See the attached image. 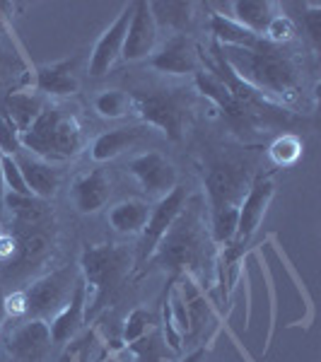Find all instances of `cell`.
<instances>
[{"instance_id": "obj_34", "label": "cell", "mask_w": 321, "mask_h": 362, "mask_svg": "<svg viewBox=\"0 0 321 362\" xmlns=\"http://www.w3.org/2000/svg\"><path fill=\"white\" fill-rule=\"evenodd\" d=\"M22 153V133L17 131V126L0 112V155L15 157Z\"/></svg>"}, {"instance_id": "obj_15", "label": "cell", "mask_w": 321, "mask_h": 362, "mask_svg": "<svg viewBox=\"0 0 321 362\" xmlns=\"http://www.w3.org/2000/svg\"><path fill=\"white\" fill-rule=\"evenodd\" d=\"M46 225H37V227H17L15 237H17V251L10 261V273H29L32 268H37L39 264H44L49 259L51 249H54V239H51V232L46 230Z\"/></svg>"}, {"instance_id": "obj_23", "label": "cell", "mask_w": 321, "mask_h": 362, "mask_svg": "<svg viewBox=\"0 0 321 362\" xmlns=\"http://www.w3.org/2000/svg\"><path fill=\"white\" fill-rule=\"evenodd\" d=\"M116 358H119V362H174L179 355L169 350L165 338H162L160 326H157L150 334L140 336L138 341L121 348Z\"/></svg>"}, {"instance_id": "obj_25", "label": "cell", "mask_w": 321, "mask_h": 362, "mask_svg": "<svg viewBox=\"0 0 321 362\" xmlns=\"http://www.w3.org/2000/svg\"><path fill=\"white\" fill-rule=\"evenodd\" d=\"M3 206L10 210L15 220V227H37L46 225L51 218L49 201H42L37 196H20V194H3Z\"/></svg>"}, {"instance_id": "obj_22", "label": "cell", "mask_w": 321, "mask_h": 362, "mask_svg": "<svg viewBox=\"0 0 321 362\" xmlns=\"http://www.w3.org/2000/svg\"><path fill=\"white\" fill-rule=\"evenodd\" d=\"M194 83L198 87V92H201L203 97H208L230 121H242V124L244 121H249L247 114L239 109V104L235 102L232 92L227 90V85L223 83V78H220L218 73H213L210 68L201 66V70L194 75Z\"/></svg>"}, {"instance_id": "obj_37", "label": "cell", "mask_w": 321, "mask_h": 362, "mask_svg": "<svg viewBox=\"0 0 321 362\" xmlns=\"http://www.w3.org/2000/svg\"><path fill=\"white\" fill-rule=\"evenodd\" d=\"M5 293H3V288H0V334H3V324H5Z\"/></svg>"}, {"instance_id": "obj_30", "label": "cell", "mask_w": 321, "mask_h": 362, "mask_svg": "<svg viewBox=\"0 0 321 362\" xmlns=\"http://www.w3.org/2000/svg\"><path fill=\"white\" fill-rule=\"evenodd\" d=\"M95 112L102 116V119H109V121L126 119L128 114H133L131 92H124V90H102L95 97Z\"/></svg>"}, {"instance_id": "obj_19", "label": "cell", "mask_w": 321, "mask_h": 362, "mask_svg": "<svg viewBox=\"0 0 321 362\" xmlns=\"http://www.w3.org/2000/svg\"><path fill=\"white\" fill-rule=\"evenodd\" d=\"M15 162H17V167H20L22 177H25L29 194L42 198V201H49V198L56 196L58 186H61V172H58L56 165L29 155L27 150L17 153Z\"/></svg>"}, {"instance_id": "obj_39", "label": "cell", "mask_w": 321, "mask_h": 362, "mask_svg": "<svg viewBox=\"0 0 321 362\" xmlns=\"http://www.w3.org/2000/svg\"><path fill=\"white\" fill-rule=\"evenodd\" d=\"M5 235V227H3V223H0V237H3Z\"/></svg>"}, {"instance_id": "obj_27", "label": "cell", "mask_w": 321, "mask_h": 362, "mask_svg": "<svg viewBox=\"0 0 321 362\" xmlns=\"http://www.w3.org/2000/svg\"><path fill=\"white\" fill-rule=\"evenodd\" d=\"M150 203L131 198V201H121L109 210V225L119 235H140L145 223L150 218Z\"/></svg>"}, {"instance_id": "obj_4", "label": "cell", "mask_w": 321, "mask_h": 362, "mask_svg": "<svg viewBox=\"0 0 321 362\" xmlns=\"http://www.w3.org/2000/svg\"><path fill=\"white\" fill-rule=\"evenodd\" d=\"M87 140L78 116L58 104H44L29 131L22 133V150L51 165L68 162L85 150Z\"/></svg>"}, {"instance_id": "obj_20", "label": "cell", "mask_w": 321, "mask_h": 362, "mask_svg": "<svg viewBox=\"0 0 321 362\" xmlns=\"http://www.w3.org/2000/svg\"><path fill=\"white\" fill-rule=\"evenodd\" d=\"M145 131H148L145 126H121V128H114V131L99 133L90 145L92 160H95L97 165L116 160V157L124 155L126 150L136 148L138 140L145 136Z\"/></svg>"}, {"instance_id": "obj_36", "label": "cell", "mask_w": 321, "mask_h": 362, "mask_svg": "<svg viewBox=\"0 0 321 362\" xmlns=\"http://www.w3.org/2000/svg\"><path fill=\"white\" fill-rule=\"evenodd\" d=\"M206 355H208V348L206 346H198L194 348L191 353L182 355V358H177L174 362H206Z\"/></svg>"}, {"instance_id": "obj_12", "label": "cell", "mask_w": 321, "mask_h": 362, "mask_svg": "<svg viewBox=\"0 0 321 362\" xmlns=\"http://www.w3.org/2000/svg\"><path fill=\"white\" fill-rule=\"evenodd\" d=\"M131 15H133V3H126L112 25L99 34V39L90 51V61H87V73H90L92 78H104V75L114 68V63L121 58V49H124V39L128 32Z\"/></svg>"}, {"instance_id": "obj_7", "label": "cell", "mask_w": 321, "mask_h": 362, "mask_svg": "<svg viewBox=\"0 0 321 362\" xmlns=\"http://www.w3.org/2000/svg\"><path fill=\"white\" fill-rule=\"evenodd\" d=\"M249 189V172L242 162H215L208 167L206 174V203L208 215L230 213L239 210L244 191Z\"/></svg>"}, {"instance_id": "obj_9", "label": "cell", "mask_w": 321, "mask_h": 362, "mask_svg": "<svg viewBox=\"0 0 321 362\" xmlns=\"http://www.w3.org/2000/svg\"><path fill=\"white\" fill-rule=\"evenodd\" d=\"M273 196H276V181H273L271 174L266 177H256L252 184H249L247 194H244L242 203H239V215H237V232L235 239L230 244L235 247H247L249 239L256 235V230L261 227L266 218V210L271 206Z\"/></svg>"}, {"instance_id": "obj_38", "label": "cell", "mask_w": 321, "mask_h": 362, "mask_svg": "<svg viewBox=\"0 0 321 362\" xmlns=\"http://www.w3.org/2000/svg\"><path fill=\"white\" fill-rule=\"evenodd\" d=\"M102 362H119V358H116V355H109V358H104Z\"/></svg>"}, {"instance_id": "obj_21", "label": "cell", "mask_w": 321, "mask_h": 362, "mask_svg": "<svg viewBox=\"0 0 321 362\" xmlns=\"http://www.w3.org/2000/svg\"><path fill=\"white\" fill-rule=\"evenodd\" d=\"M44 109V99L37 92L29 90H5L0 95V112L8 116L10 121L17 126V131L25 133L29 126L37 121V116Z\"/></svg>"}, {"instance_id": "obj_28", "label": "cell", "mask_w": 321, "mask_h": 362, "mask_svg": "<svg viewBox=\"0 0 321 362\" xmlns=\"http://www.w3.org/2000/svg\"><path fill=\"white\" fill-rule=\"evenodd\" d=\"M157 29L167 27L174 34H186V27L194 20V3H150Z\"/></svg>"}, {"instance_id": "obj_29", "label": "cell", "mask_w": 321, "mask_h": 362, "mask_svg": "<svg viewBox=\"0 0 321 362\" xmlns=\"http://www.w3.org/2000/svg\"><path fill=\"white\" fill-rule=\"evenodd\" d=\"M157 326H160V319H157V314L153 309L136 307L124 321H121V348L133 341H138L140 336L150 334V331L157 329Z\"/></svg>"}, {"instance_id": "obj_6", "label": "cell", "mask_w": 321, "mask_h": 362, "mask_svg": "<svg viewBox=\"0 0 321 362\" xmlns=\"http://www.w3.org/2000/svg\"><path fill=\"white\" fill-rule=\"evenodd\" d=\"M75 280H78V268L63 266L58 271H51L49 276L34 280L29 288L20 290L22 307H25V317L22 319L51 321L68 302V297L75 288Z\"/></svg>"}, {"instance_id": "obj_32", "label": "cell", "mask_w": 321, "mask_h": 362, "mask_svg": "<svg viewBox=\"0 0 321 362\" xmlns=\"http://www.w3.org/2000/svg\"><path fill=\"white\" fill-rule=\"evenodd\" d=\"M0 181H3V189L10 194H20V196H32L25 184L20 167H17L15 157L10 155H0Z\"/></svg>"}, {"instance_id": "obj_33", "label": "cell", "mask_w": 321, "mask_h": 362, "mask_svg": "<svg viewBox=\"0 0 321 362\" xmlns=\"http://www.w3.org/2000/svg\"><path fill=\"white\" fill-rule=\"evenodd\" d=\"M295 34H297V27H295L293 17L285 15V13H278L271 20V25H268L264 39H266L268 44H273V46H283V44H288V42H293Z\"/></svg>"}, {"instance_id": "obj_17", "label": "cell", "mask_w": 321, "mask_h": 362, "mask_svg": "<svg viewBox=\"0 0 321 362\" xmlns=\"http://www.w3.org/2000/svg\"><path fill=\"white\" fill-rule=\"evenodd\" d=\"M78 63L80 58H66L58 63H46V66L34 68V87L42 95L49 97H70L80 90L78 78Z\"/></svg>"}, {"instance_id": "obj_26", "label": "cell", "mask_w": 321, "mask_h": 362, "mask_svg": "<svg viewBox=\"0 0 321 362\" xmlns=\"http://www.w3.org/2000/svg\"><path fill=\"white\" fill-rule=\"evenodd\" d=\"M210 34H213L215 44L225 46V49H254L261 42L256 34L244 29L230 15L220 13H210Z\"/></svg>"}, {"instance_id": "obj_8", "label": "cell", "mask_w": 321, "mask_h": 362, "mask_svg": "<svg viewBox=\"0 0 321 362\" xmlns=\"http://www.w3.org/2000/svg\"><path fill=\"white\" fill-rule=\"evenodd\" d=\"M186 201H189V191H186L184 186H177V189H172L167 196H162L160 201L150 208V218H148V223H145L143 232H140L136 271L150 259V256H153V251L157 249L160 239L167 235V230L174 225V220L182 215Z\"/></svg>"}, {"instance_id": "obj_10", "label": "cell", "mask_w": 321, "mask_h": 362, "mask_svg": "<svg viewBox=\"0 0 321 362\" xmlns=\"http://www.w3.org/2000/svg\"><path fill=\"white\" fill-rule=\"evenodd\" d=\"M128 174L138 181V186L143 189L145 196L157 198V201L179 186V172L157 150H148V153H140L133 157L128 162Z\"/></svg>"}, {"instance_id": "obj_16", "label": "cell", "mask_w": 321, "mask_h": 362, "mask_svg": "<svg viewBox=\"0 0 321 362\" xmlns=\"http://www.w3.org/2000/svg\"><path fill=\"white\" fill-rule=\"evenodd\" d=\"M70 198L80 215H92L102 210L112 198V181L102 167H95L90 172L75 177L70 184Z\"/></svg>"}, {"instance_id": "obj_18", "label": "cell", "mask_w": 321, "mask_h": 362, "mask_svg": "<svg viewBox=\"0 0 321 362\" xmlns=\"http://www.w3.org/2000/svg\"><path fill=\"white\" fill-rule=\"evenodd\" d=\"M85 305H87V290H85L83 278H80V273H78V280H75V288H73V293H70L68 302L61 307V312L49 321L51 341L63 346V343H68L70 338H75L83 331V326L87 324Z\"/></svg>"}, {"instance_id": "obj_31", "label": "cell", "mask_w": 321, "mask_h": 362, "mask_svg": "<svg viewBox=\"0 0 321 362\" xmlns=\"http://www.w3.org/2000/svg\"><path fill=\"white\" fill-rule=\"evenodd\" d=\"M302 150H305V143H302L300 136H295V133H283V136H278L271 143L268 155H271L276 167H293L302 157Z\"/></svg>"}, {"instance_id": "obj_5", "label": "cell", "mask_w": 321, "mask_h": 362, "mask_svg": "<svg viewBox=\"0 0 321 362\" xmlns=\"http://www.w3.org/2000/svg\"><path fill=\"white\" fill-rule=\"evenodd\" d=\"M133 114L145 126H153L162 131L172 143H179L184 138L186 128V102L184 90H138L131 92Z\"/></svg>"}, {"instance_id": "obj_1", "label": "cell", "mask_w": 321, "mask_h": 362, "mask_svg": "<svg viewBox=\"0 0 321 362\" xmlns=\"http://www.w3.org/2000/svg\"><path fill=\"white\" fill-rule=\"evenodd\" d=\"M218 247L210 237L208 203L206 196H189L174 225L160 239L157 249L136 271V276H148L150 271H167L172 278L189 276L203 290L215 285V266H218Z\"/></svg>"}, {"instance_id": "obj_11", "label": "cell", "mask_w": 321, "mask_h": 362, "mask_svg": "<svg viewBox=\"0 0 321 362\" xmlns=\"http://www.w3.org/2000/svg\"><path fill=\"white\" fill-rule=\"evenodd\" d=\"M157 37H160V29H157L150 3L148 0H136L124 39V49H121V58L128 63L150 58L157 49Z\"/></svg>"}, {"instance_id": "obj_35", "label": "cell", "mask_w": 321, "mask_h": 362, "mask_svg": "<svg viewBox=\"0 0 321 362\" xmlns=\"http://www.w3.org/2000/svg\"><path fill=\"white\" fill-rule=\"evenodd\" d=\"M17 251V237L13 235V232H5L3 237H0V261H13Z\"/></svg>"}, {"instance_id": "obj_24", "label": "cell", "mask_w": 321, "mask_h": 362, "mask_svg": "<svg viewBox=\"0 0 321 362\" xmlns=\"http://www.w3.org/2000/svg\"><path fill=\"white\" fill-rule=\"evenodd\" d=\"M230 17L239 22L244 29H249L259 39H264L271 20L278 15V5L271 0H235L230 5Z\"/></svg>"}, {"instance_id": "obj_14", "label": "cell", "mask_w": 321, "mask_h": 362, "mask_svg": "<svg viewBox=\"0 0 321 362\" xmlns=\"http://www.w3.org/2000/svg\"><path fill=\"white\" fill-rule=\"evenodd\" d=\"M148 63L153 70L165 75H196L203 66V58L186 34H172L160 49H155Z\"/></svg>"}, {"instance_id": "obj_3", "label": "cell", "mask_w": 321, "mask_h": 362, "mask_svg": "<svg viewBox=\"0 0 321 362\" xmlns=\"http://www.w3.org/2000/svg\"><path fill=\"white\" fill-rule=\"evenodd\" d=\"M133 271H136V254L126 244H85L83 254H80L78 273L87 290V321L97 319L104 312L107 302L112 300L114 293Z\"/></svg>"}, {"instance_id": "obj_2", "label": "cell", "mask_w": 321, "mask_h": 362, "mask_svg": "<svg viewBox=\"0 0 321 362\" xmlns=\"http://www.w3.org/2000/svg\"><path fill=\"white\" fill-rule=\"evenodd\" d=\"M215 49L242 83L254 87L271 104L283 107V104L300 102V68L293 61V56L285 54L283 46H273L266 39H261L254 49H225L218 44H215Z\"/></svg>"}, {"instance_id": "obj_13", "label": "cell", "mask_w": 321, "mask_h": 362, "mask_svg": "<svg viewBox=\"0 0 321 362\" xmlns=\"http://www.w3.org/2000/svg\"><path fill=\"white\" fill-rule=\"evenodd\" d=\"M51 329L44 319H25L5 336V353L15 362H42L51 348Z\"/></svg>"}]
</instances>
